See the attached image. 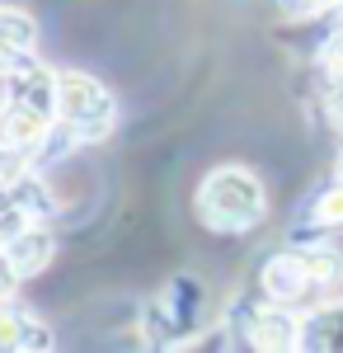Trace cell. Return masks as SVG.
<instances>
[{"instance_id": "cell-15", "label": "cell", "mask_w": 343, "mask_h": 353, "mask_svg": "<svg viewBox=\"0 0 343 353\" xmlns=\"http://www.w3.org/2000/svg\"><path fill=\"white\" fill-rule=\"evenodd\" d=\"M334 179L343 184V151H339V161H334Z\"/></svg>"}, {"instance_id": "cell-8", "label": "cell", "mask_w": 343, "mask_h": 353, "mask_svg": "<svg viewBox=\"0 0 343 353\" xmlns=\"http://www.w3.org/2000/svg\"><path fill=\"white\" fill-rule=\"evenodd\" d=\"M5 250H10V259H14L19 278L28 283V278H38V273H43V269L56 259V236L43 226V221H33V226H24L14 241L5 245Z\"/></svg>"}, {"instance_id": "cell-6", "label": "cell", "mask_w": 343, "mask_h": 353, "mask_svg": "<svg viewBox=\"0 0 343 353\" xmlns=\"http://www.w3.org/2000/svg\"><path fill=\"white\" fill-rule=\"evenodd\" d=\"M5 104H24V109H38V113H52L56 118V71L38 66L28 57L19 71L5 76Z\"/></svg>"}, {"instance_id": "cell-4", "label": "cell", "mask_w": 343, "mask_h": 353, "mask_svg": "<svg viewBox=\"0 0 343 353\" xmlns=\"http://www.w3.org/2000/svg\"><path fill=\"white\" fill-rule=\"evenodd\" d=\"M259 288H264L268 301H282V306H306L315 292H324L315 278H311L301 250H282V254H273V259L264 264V273H259Z\"/></svg>"}, {"instance_id": "cell-14", "label": "cell", "mask_w": 343, "mask_h": 353, "mask_svg": "<svg viewBox=\"0 0 343 353\" xmlns=\"http://www.w3.org/2000/svg\"><path fill=\"white\" fill-rule=\"evenodd\" d=\"M329 104H334V123L343 128V81H334V94H329Z\"/></svg>"}, {"instance_id": "cell-12", "label": "cell", "mask_w": 343, "mask_h": 353, "mask_svg": "<svg viewBox=\"0 0 343 353\" xmlns=\"http://www.w3.org/2000/svg\"><path fill=\"white\" fill-rule=\"evenodd\" d=\"M311 221L315 226H343V184H329L320 193L315 208H311Z\"/></svg>"}, {"instance_id": "cell-11", "label": "cell", "mask_w": 343, "mask_h": 353, "mask_svg": "<svg viewBox=\"0 0 343 353\" xmlns=\"http://www.w3.org/2000/svg\"><path fill=\"white\" fill-rule=\"evenodd\" d=\"M306 254V269H311V278H315L320 288H334L343 278V254L339 250H329V245H311V250H301Z\"/></svg>"}, {"instance_id": "cell-9", "label": "cell", "mask_w": 343, "mask_h": 353, "mask_svg": "<svg viewBox=\"0 0 343 353\" xmlns=\"http://www.w3.org/2000/svg\"><path fill=\"white\" fill-rule=\"evenodd\" d=\"M306 349H343V301L306 316Z\"/></svg>"}, {"instance_id": "cell-10", "label": "cell", "mask_w": 343, "mask_h": 353, "mask_svg": "<svg viewBox=\"0 0 343 353\" xmlns=\"http://www.w3.org/2000/svg\"><path fill=\"white\" fill-rule=\"evenodd\" d=\"M33 43H38V24H33V14L19 10V5H0V48L33 52Z\"/></svg>"}, {"instance_id": "cell-7", "label": "cell", "mask_w": 343, "mask_h": 353, "mask_svg": "<svg viewBox=\"0 0 343 353\" xmlns=\"http://www.w3.org/2000/svg\"><path fill=\"white\" fill-rule=\"evenodd\" d=\"M52 132H56V118H52V113L24 109V104H0V141L24 146V151L38 156V146H48Z\"/></svg>"}, {"instance_id": "cell-1", "label": "cell", "mask_w": 343, "mask_h": 353, "mask_svg": "<svg viewBox=\"0 0 343 353\" xmlns=\"http://www.w3.org/2000/svg\"><path fill=\"white\" fill-rule=\"evenodd\" d=\"M193 212L216 236H245L264 221L268 193L249 165H216L193 193Z\"/></svg>"}, {"instance_id": "cell-13", "label": "cell", "mask_w": 343, "mask_h": 353, "mask_svg": "<svg viewBox=\"0 0 343 353\" xmlns=\"http://www.w3.org/2000/svg\"><path fill=\"white\" fill-rule=\"evenodd\" d=\"M287 5L296 10V14H315V10H334L339 0H287Z\"/></svg>"}, {"instance_id": "cell-2", "label": "cell", "mask_w": 343, "mask_h": 353, "mask_svg": "<svg viewBox=\"0 0 343 353\" xmlns=\"http://www.w3.org/2000/svg\"><path fill=\"white\" fill-rule=\"evenodd\" d=\"M56 123L71 132L76 146H94L113 132L118 99L108 94L104 81H94L85 71H56Z\"/></svg>"}, {"instance_id": "cell-3", "label": "cell", "mask_w": 343, "mask_h": 353, "mask_svg": "<svg viewBox=\"0 0 343 353\" xmlns=\"http://www.w3.org/2000/svg\"><path fill=\"white\" fill-rule=\"evenodd\" d=\"M207 316H211V297H207V283H202L198 273L169 278L156 297H151V306H146L151 334H156L160 344H169V349L188 344L198 330L207 325Z\"/></svg>"}, {"instance_id": "cell-5", "label": "cell", "mask_w": 343, "mask_h": 353, "mask_svg": "<svg viewBox=\"0 0 343 353\" xmlns=\"http://www.w3.org/2000/svg\"><path fill=\"white\" fill-rule=\"evenodd\" d=\"M249 349H264V353H291V349H306V316H296V306H282V301H268L264 311L249 316Z\"/></svg>"}]
</instances>
